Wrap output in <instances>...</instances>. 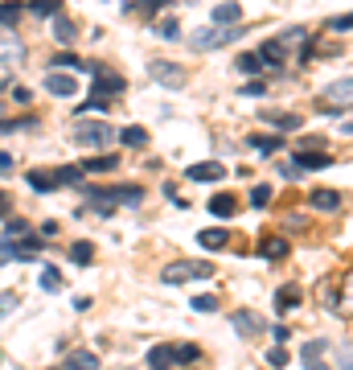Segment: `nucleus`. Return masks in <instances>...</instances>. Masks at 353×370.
Masks as SVG:
<instances>
[{"instance_id": "f257e3e1", "label": "nucleus", "mask_w": 353, "mask_h": 370, "mask_svg": "<svg viewBox=\"0 0 353 370\" xmlns=\"http://www.w3.org/2000/svg\"><path fill=\"white\" fill-rule=\"evenodd\" d=\"M202 350L189 342H165V345H152L148 350V366L156 370H168V366H185V362H197Z\"/></svg>"}, {"instance_id": "f03ea898", "label": "nucleus", "mask_w": 353, "mask_h": 370, "mask_svg": "<svg viewBox=\"0 0 353 370\" xmlns=\"http://www.w3.org/2000/svg\"><path fill=\"white\" fill-rule=\"evenodd\" d=\"M78 148H111L119 140V132L111 128V123H99V120H82L78 128H74L70 136Z\"/></svg>"}, {"instance_id": "7ed1b4c3", "label": "nucleus", "mask_w": 353, "mask_h": 370, "mask_svg": "<svg viewBox=\"0 0 353 370\" xmlns=\"http://www.w3.org/2000/svg\"><path fill=\"white\" fill-rule=\"evenodd\" d=\"M189 280H213V268L206 259H181L165 268V284H189Z\"/></svg>"}, {"instance_id": "20e7f679", "label": "nucleus", "mask_w": 353, "mask_h": 370, "mask_svg": "<svg viewBox=\"0 0 353 370\" xmlns=\"http://www.w3.org/2000/svg\"><path fill=\"white\" fill-rule=\"evenodd\" d=\"M235 37H238V25H210V29H193L189 33V46L218 49V46H226V42H235Z\"/></svg>"}, {"instance_id": "39448f33", "label": "nucleus", "mask_w": 353, "mask_h": 370, "mask_svg": "<svg viewBox=\"0 0 353 370\" xmlns=\"http://www.w3.org/2000/svg\"><path fill=\"white\" fill-rule=\"evenodd\" d=\"M148 74H152L161 87H168V91H181V87H185V66H177V62H168V58H152Z\"/></svg>"}, {"instance_id": "423d86ee", "label": "nucleus", "mask_w": 353, "mask_h": 370, "mask_svg": "<svg viewBox=\"0 0 353 370\" xmlns=\"http://www.w3.org/2000/svg\"><path fill=\"white\" fill-rule=\"evenodd\" d=\"M21 62H25L21 37H17L13 29H0V66H4V70H13V66H21Z\"/></svg>"}, {"instance_id": "0eeeda50", "label": "nucleus", "mask_w": 353, "mask_h": 370, "mask_svg": "<svg viewBox=\"0 0 353 370\" xmlns=\"http://www.w3.org/2000/svg\"><path fill=\"white\" fill-rule=\"evenodd\" d=\"M91 95H119L123 91V74H116V70H103V66H91Z\"/></svg>"}, {"instance_id": "6e6552de", "label": "nucleus", "mask_w": 353, "mask_h": 370, "mask_svg": "<svg viewBox=\"0 0 353 370\" xmlns=\"http://www.w3.org/2000/svg\"><path fill=\"white\" fill-rule=\"evenodd\" d=\"M230 325H235L238 338H259L263 329H267V325H263V317H259V313H251V309H238V313H230Z\"/></svg>"}, {"instance_id": "1a4fd4ad", "label": "nucleus", "mask_w": 353, "mask_h": 370, "mask_svg": "<svg viewBox=\"0 0 353 370\" xmlns=\"http://www.w3.org/2000/svg\"><path fill=\"white\" fill-rule=\"evenodd\" d=\"M189 181H222L226 177V165L222 161H197V165H189L185 169Z\"/></svg>"}, {"instance_id": "9d476101", "label": "nucleus", "mask_w": 353, "mask_h": 370, "mask_svg": "<svg viewBox=\"0 0 353 370\" xmlns=\"http://www.w3.org/2000/svg\"><path fill=\"white\" fill-rule=\"evenodd\" d=\"M341 103H353V78H341L325 91V111H337Z\"/></svg>"}, {"instance_id": "9b49d317", "label": "nucleus", "mask_w": 353, "mask_h": 370, "mask_svg": "<svg viewBox=\"0 0 353 370\" xmlns=\"http://www.w3.org/2000/svg\"><path fill=\"white\" fill-rule=\"evenodd\" d=\"M308 206L321 210V214H333V210H341V194H337V190H312V194H308Z\"/></svg>"}, {"instance_id": "f8f14e48", "label": "nucleus", "mask_w": 353, "mask_h": 370, "mask_svg": "<svg viewBox=\"0 0 353 370\" xmlns=\"http://www.w3.org/2000/svg\"><path fill=\"white\" fill-rule=\"evenodd\" d=\"M296 169H329V152H316V148H304V152H296V161H292Z\"/></svg>"}, {"instance_id": "ddd939ff", "label": "nucleus", "mask_w": 353, "mask_h": 370, "mask_svg": "<svg viewBox=\"0 0 353 370\" xmlns=\"http://www.w3.org/2000/svg\"><path fill=\"white\" fill-rule=\"evenodd\" d=\"M46 91H49V95H62V99H70L74 91H78V82H74L70 74H49V78H46Z\"/></svg>"}, {"instance_id": "4468645a", "label": "nucleus", "mask_w": 353, "mask_h": 370, "mask_svg": "<svg viewBox=\"0 0 353 370\" xmlns=\"http://www.w3.org/2000/svg\"><path fill=\"white\" fill-rule=\"evenodd\" d=\"M197 243L206 247V251H218V247L230 243V230H222V226H210V230H197Z\"/></svg>"}, {"instance_id": "2eb2a0df", "label": "nucleus", "mask_w": 353, "mask_h": 370, "mask_svg": "<svg viewBox=\"0 0 353 370\" xmlns=\"http://www.w3.org/2000/svg\"><path fill=\"white\" fill-rule=\"evenodd\" d=\"M259 58H263V66H280L283 70V62H287V46H283V42H267V46L259 49Z\"/></svg>"}, {"instance_id": "dca6fc26", "label": "nucleus", "mask_w": 353, "mask_h": 370, "mask_svg": "<svg viewBox=\"0 0 353 370\" xmlns=\"http://www.w3.org/2000/svg\"><path fill=\"white\" fill-rule=\"evenodd\" d=\"M259 255L263 259H283V255H287V239H283V235H267L259 243Z\"/></svg>"}, {"instance_id": "f3484780", "label": "nucleus", "mask_w": 353, "mask_h": 370, "mask_svg": "<svg viewBox=\"0 0 353 370\" xmlns=\"http://www.w3.org/2000/svg\"><path fill=\"white\" fill-rule=\"evenodd\" d=\"M238 21H242V8H238L235 0L213 4V25H238Z\"/></svg>"}, {"instance_id": "a211bd4d", "label": "nucleus", "mask_w": 353, "mask_h": 370, "mask_svg": "<svg viewBox=\"0 0 353 370\" xmlns=\"http://www.w3.org/2000/svg\"><path fill=\"white\" fill-rule=\"evenodd\" d=\"M62 366L66 370H91V366H99V354H91V350H74V354H66Z\"/></svg>"}, {"instance_id": "6ab92c4d", "label": "nucleus", "mask_w": 353, "mask_h": 370, "mask_svg": "<svg viewBox=\"0 0 353 370\" xmlns=\"http://www.w3.org/2000/svg\"><path fill=\"white\" fill-rule=\"evenodd\" d=\"M235 210H238V197H230V194L210 197V214H213V218H230Z\"/></svg>"}, {"instance_id": "aec40b11", "label": "nucleus", "mask_w": 353, "mask_h": 370, "mask_svg": "<svg viewBox=\"0 0 353 370\" xmlns=\"http://www.w3.org/2000/svg\"><path fill=\"white\" fill-rule=\"evenodd\" d=\"M296 304H300V288H296V284H283L280 292H275V309L287 313V309H296Z\"/></svg>"}, {"instance_id": "412c9836", "label": "nucleus", "mask_w": 353, "mask_h": 370, "mask_svg": "<svg viewBox=\"0 0 353 370\" xmlns=\"http://www.w3.org/2000/svg\"><path fill=\"white\" fill-rule=\"evenodd\" d=\"M119 140H123L128 148H144V144H148V132H144L140 123H128V128L119 132Z\"/></svg>"}, {"instance_id": "4be33fe9", "label": "nucleus", "mask_w": 353, "mask_h": 370, "mask_svg": "<svg viewBox=\"0 0 353 370\" xmlns=\"http://www.w3.org/2000/svg\"><path fill=\"white\" fill-rule=\"evenodd\" d=\"M54 37H58L62 46H70V42H74V21H70V17L54 13Z\"/></svg>"}, {"instance_id": "5701e85b", "label": "nucleus", "mask_w": 353, "mask_h": 370, "mask_svg": "<svg viewBox=\"0 0 353 370\" xmlns=\"http://www.w3.org/2000/svg\"><path fill=\"white\" fill-rule=\"evenodd\" d=\"M17 21H21V4H17V0H4V4H0V25L13 29Z\"/></svg>"}, {"instance_id": "b1692460", "label": "nucleus", "mask_w": 353, "mask_h": 370, "mask_svg": "<svg viewBox=\"0 0 353 370\" xmlns=\"http://www.w3.org/2000/svg\"><path fill=\"white\" fill-rule=\"evenodd\" d=\"M321 358H325V342H321V338H316V342H308L304 350H300V362H304V366L321 362Z\"/></svg>"}, {"instance_id": "393cba45", "label": "nucleus", "mask_w": 353, "mask_h": 370, "mask_svg": "<svg viewBox=\"0 0 353 370\" xmlns=\"http://www.w3.org/2000/svg\"><path fill=\"white\" fill-rule=\"evenodd\" d=\"M49 70H87V66H82V58H74V54H58V58L49 62Z\"/></svg>"}, {"instance_id": "a878e982", "label": "nucleus", "mask_w": 353, "mask_h": 370, "mask_svg": "<svg viewBox=\"0 0 353 370\" xmlns=\"http://www.w3.org/2000/svg\"><path fill=\"white\" fill-rule=\"evenodd\" d=\"M263 120H271L275 128H287V132L300 128V116H283V111H263Z\"/></svg>"}, {"instance_id": "bb28decb", "label": "nucleus", "mask_w": 353, "mask_h": 370, "mask_svg": "<svg viewBox=\"0 0 353 370\" xmlns=\"http://www.w3.org/2000/svg\"><path fill=\"white\" fill-rule=\"evenodd\" d=\"M251 148H259V152H280L283 136H251Z\"/></svg>"}, {"instance_id": "cd10ccee", "label": "nucleus", "mask_w": 353, "mask_h": 370, "mask_svg": "<svg viewBox=\"0 0 353 370\" xmlns=\"http://www.w3.org/2000/svg\"><path fill=\"white\" fill-rule=\"evenodd\" d=\"M29 185L46 194V190H58V177H54V173H29Z\"/></svg>"}, {"instance_id": "c85d7f7f", "label": "nucleus", "mask_w": 353, "mask_h": 370, "mask_svg": "<svg viewBox=\"0 0 353 370\" xmlns=\"http://www.w3.org/2000/svg\"><path fill=\"white\" fill-rule=\"evenodd\" d=\"M29 13H37V17H54V13H62V0H33Z\"/></svg>"}, {"instance_id": "c756f323", "label": "nucleus", "mask_w": 353, "mask_h": 370, "mask_svg": "<svg viewBox=\"0 0 353 370\" xmlns=\"http://www.w3.org/2000/svg\"><path fill=\"white\" fill-rule=\"evenodd\" d=\"M238 70H242V74H251V78H255V74L263 70V58H259V54H242V58H238Z\"/></svg>"}, {"instance_id": "7c9ffc66", "label": "nucleus", "mask_w": 353, "mask_h": 370, "mask_svg": "<svg viewBox=\"0 0 353 370\" xmlns=\"http://www.w3.org/2000/svg\"><path fill=\"white\" fill-rule=\"evenodd\" d=\"M116 165H119L116 156H94V161L82 165V173H107V169H116Z\"/></svg>"}, {"instance_id": "2f4dec72", "label": "nucleus", "mask_w": 353, "mask_h": 370, "mask_svg": "<svg viewBox=\"0 0 353 370\" xmlns=\"http://www.w3.org/2000/svg\"><path fill=\"white\" fill-rule=\"evenodd\" d=\"M116 190H119V202H123V206H136L144 197V185H116Z\"/></svg>"}, {"instance_id": "473e14b6", "label": "nucleus", "mask_w": 353, "mask_h": 370, "mask_svg": "<svg viewBox=\"0 0 353 370\" xmlns=\"http://www.w3.org/2000/svg\"><path fill=\"white\" fill-rule=\"evenodd\" d=\"M42 288H46V292H58V288H62V271L46 268V271H42Z\"/></svg>"}, {"instance_id": "72a5a7b5", "label": "nucleus", "mask_w": 353, "mask_h": 370, "mask_svg": "<svg viewBox=\"0 0 353 370\" xmlns=\"http://www.w3.org/2000/svg\"><path fill=\"white\" fill-rule=\"evenodd\" d=\"M70 259H74V264H91V259H94V247L91 243H74L70 247Z\"/></svg>"}, {"instance_id": "f704fd0d", "label": "nucleus", "mask_w": 353, "mask_h": 370, "mask_svg": "<svg viewBox=\"0 0 353 370\" xmlns=\"http://www.w3.org/2000/svg\"><path fill=\"white\" fill-rule=\"evenodd\" d=\"M251 206H255V210L271 206V185H255V190H251Z\"/></svg>"}, {"instance_id": "c9c22d12", "label": "nucleus", "mask_w": 353, "mask_h": 370, "mask_svg": "<svg viewBox=\"0 0 353 370\" xmlns=\"http://www.w3.org/2000/svg\"><path fill=\"white\" fill-rule=\"evenodd\" d=\"M107 107H111V103H107V95H91L82 107H78V116H87V111H107Z\"/></svg>"}, {"instance_id": "e433bc0d", "label": "nucleus", "mask_w": 353, "mask_h": 370, "mask_svg": "<svg viewBox=\"0 0 353 370\" xmlns=\"http://www.w3.org/2000/svg\"><path fill=\"white\" fill-rule=\"evenodd\" d=\"M17 304H21V296H17V292H0V317L17 313Z\"/></svg>"}, {"instance_id": "4c0bfd02", "label": "nucleus", "mask_w": 353, "mask_h": 370, "mask_svg": "<svg viewBox=\"0 0 353 370\" xmlns=\"http://www.w3.org/2000/svg\"><path fill=\"white\" fill-rule=\"evenodd\" d=\"M193 309L197 313H213L218 309V296H193Z\"/></svg>"}, {"instance_id": "58836bf2", "label": "nucleus", "mask_w": 353, "mask_h": 370, "mask_svg": "<svg viewBox=\"0 0 353 370\" xmlns=\"http://www.w3.org/2000/svg\"><path fill=\"white\" fill-rule=\"evenodd\" d=\"M329 29H333V33H345V29H353V13H345V17H333Z\"/></svg>"}, {"instance_id": "ea45409f", "label": "nucleus", "mask_w": 353, "mask_h": 370, "mask_svg": "<svg viewBox=\"0 0 353 370\" xmlns=\"http://www.w3.org/2000/svg\"><path fill=\"white\" fill-rule=\"evenodd\" d=\"M267 362H271V366H287V350H283V342L275 345L271 354H267Z\"/></svg>"}, {"instance_id": "a19ab883", "label": "nucleus", "mask_w": 353, "mask_h": 370, "mask_svg": "<svg viewBox=\"0 0 353 370\" xmlns=\"http://www.w3.org/2000/svg\"><path fill=\"white\" fill-rule=\"evenodd\" d=\"M177 33H181V29H177V21H161V37H168V42H177Z\"/></svg>"}, {"instance_id": "79ce46f5", "label": "nucleus", "mask_w": 353, "mask_h": 370, "mask_svg": "<svg viewBox=\"0 0 353 370\" xmlns=\"http://www.w3.org/2000/svg\"><path fill=\"white\" fill-rule=\"evenodd\" d=\"M345 313H353V271H349V280H345Z\"/></svg>"}, {"instance_id": "37998d69", "label": "nucleus", "mask_w": 353, "mask_h": 370, "mask_svg": "<svg viewBox=\"0 0 353 370\" xmlns=\"http://www.w3.org/2000/svg\"><path fill=\"white\" fill-rule=\"evenodd\" d=\"M300 37H304V29H287L280 42H283V46H292V42H300Z\"/></svg>"}, {"instance_id": "c03bdc74", "label": "nucleus", "mask_w": 353, "mask_h": 370, "mask_svg": "<svg viewBox=\"0 0 353 370\" xmlns=\"http://www.w3.org/2000/svg\"><path fill=\"white\" fill-rule=\"evenodd\" d=\"M8 214H13V202H8V194H4V190H0V218H8Z\"/></svg>"}, {"instance_id": "a18cd8bd", "label": "nucleus", "mask_w": 353, "mask_h": 370, "mask_svg": "<svg viewBox=\"0 0 353 370\" xmlns=\"http://www.w3.org/2000/svg\"><path fill=\"white\" fill-rule=\"evenodd\" d=\"M8 173H13V156H8V152H0V177H8Z\"/></svg>"}, {"instance_id": "49530a36", "label": "nucleus", "mask_w": 353, "mask_h": 370, "mask_svg": "<svg viewBox=\"0 0 353 370\" xmlns=\"http://www.w3.org/2000/svg\"><path fill=\"white\" fill-rule=\"evenodd\" d=\"M271 338H275V342H287V338H292V329H287V325H275V329H271Z\"/></svg>"}, {"instance_id": "de8ad7c7", "label": "nucleus", "mask_w": 353, "mask_h": 370, "mask_svg": "<svg viewBox=\"0 0 353 370\" xmlns=\"http://www.w3.org/2000/svg\"><path fill=\"white\" fill-rule=\"evenodd\" d=\"M136 4H144V8H165L168 0H136Z\"/></svg>"}, {"instance_id": "09e8293b", "label": "nucleus", "mask_w": 353, "mask_h": 370, "mask_svg": "<svg viewBox=\"0 0 353 370\" xmlns=\"http://www.w3.org/2000/svg\"><path fill=\"white\" fill-rule=\"evenodd\" d=\"M345 136H353V120H345Z\"/></svg>"}]
</instances>
